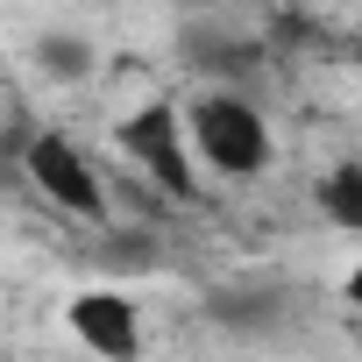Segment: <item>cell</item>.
I'll return each mask as SVG.
<instances>
[{"label": "cell", "mask_w": 362, "mask_h": 362, "mask_svg": "<svg viewBox=\"0 0 362 362\" xmlns=\"http://www.w3.org/2000/svg\"><path fill=\"white\" fill-rule=\"evenodd\" d=\"M185 135H192V156L221 177H256L270 163V128L242 93H199L185 107Z\"/></svg>", "instance_id": "cell-1"}, {"label": "cell", "mask_w": 362, "mask_h": 362, "mask_svg": "<svg viewBox=\"0 0 362 362\" xmlns=\"http://www.w3.org/2000/svg\"><path fill=\"white\" fill-rule=\"evenodd\" d=\"M348 298H355V305H362V263H355V270H348Z\"/></svg>", "instance_id": "cell-7"}, {"label": "cell", "mask_w": 362, "mask_h": 362, "mask_svg": "<svg viewBox=\"0 0 362 362\" xmlns=\"http://www.w3.org/2000/svg\"><path fill=\"white\" fill-rule=\"evenodd\" d=\"M320 199H327V214H334L341 228H362V170H334Z\"/></svg>", "instance_id": "cell-6"}, {"label": "cell", "mask_w": 362, "mask_h": 362, "mask_svg": "<svg viewBox=\"0 0 362 362\" xmlns=\"http://www.w3.org/2000/svg\"><path fill=\"white\" fill-rule=\"evenodd\" d=\"M64 320L100 362H135L142 355V320H135V305L121 291H86V298H71Z\"/></svg>", "instance_id": "cell-4"}, {"label": "cell", "mask_w": 362, "mask_h": 362, "mask_svg": "<svg viewBox=\"0 0 362 362\" xmlns=\"http://www.w3.org/2000/svg\"><path fill=\"white\" fill-rule=\"evenodd\" d=\"M22 163H29V177L64 206V214H78V221H93L100 206H107V192H100V177H93V163H86V149H71L64 135H36L29 149H22Z\"/></svg>", "instance_id": "cell-3"}, {"label": "cell", "mask_w": 362, "mask_h": 362, "mask_svg": "<svg viewBox=\"0 0 362 362\" xmlns=\"http://www.w3.org/2000/svg\"><path fill=\"white\" fill-rule=\"evenodd\" d=\"M36 64L50 78H93V43L71 29H50V36H36Z\"/></svg>", "instance_id": "cell-5"}, {"label": "cell", "mask_w": 362, "mask_h": 362, "mask_svg": "<svg viewBox=\"0 0 362 362\" xmlns=\"http://www.w3.org/2000/svg\"><path fill=\"white\" fill-rule=\"evenodd\" d=\"M355 57H362V43H355Z\"/></svg>", "instance_id": "cell-8"}, {"label": "cell", "mask_w": 362, "mask_h": 362, "mask_svg": "<svg viewBox=\"0 0 362 362\" xmlns=\"http://www.w3.org/2000/svg\"><path fill=\"white\" fill-rule=\"evenodd\" d=\"M121 149H128V156L156 177L170 199H192V192H199V156H192L185 114H177L170 100H156V107L128 114V121H121Z\"/></svg>", "instance_id": "cell-2"}]
</instances>
